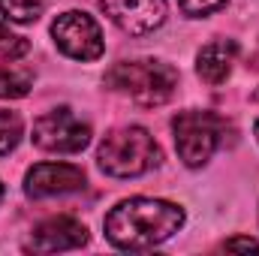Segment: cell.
<instances>
[{
  "instance_id": "obj_1",
  "label": "cell",
  "mask_w": 259,
  "mask_h": 256,
  "mask_svg": "<svg viewBox=\"0 0 259 256\" xmlns=\"http://www.w3.org/2000/svg\"><path fill=\"white\" fill-rule=\"evenodd\" d=\"M184 226V208L169 199L133 196L121 199L103 220V232L118 250H151Z\"/></svg>"
},
{
  "instance_id": "obj_2",
  "label": "cell",
  "mask_w": 259,
  "mask_h": 256,
  "mask_svg": "<svg viewBox=\"0 0 259 256\" xmlns=\"http://www.w3.org/2000/svg\"><path fill=\"white\" fill-rule=\"evenodd\" d=\"M106 88L127 97L130 103L142 109H157L175 97L178 88V69L157 58H139V61H121L106 72Z\"/></svg>"
},
{
  "instance_id": "obj_3",
  "label": "cell",
  "mask_w": 259,
  "mask_h": 256,
  "mask_svg": "<svg viewBox=\"0 0 259 256\" xmlns=\"http://www.w3.org/2000/svg\"><path fill=\"white\" fill-rule=\"evenodd\" d=\"M163 160L154 136L139 124H127L103 136L97 148V166L112 178H139L157 169Z\"/></svg>"
},
{
  "instance_id": "obj_4",
  "label": "cell",
  "mask_w": 259,
  "mask_h": 256,
  "mask_svg": "<svg viewBox=\"0 0 259 256\" xmlns=\"http://www.w3.org/2000/svg\"><path fill=\"white\" fill-rule=\"evenodd\" d=\"M226 121L208 109H184L172 118V136L178 160L187 169H202L223 142Z\"/></svg>"
},
{
  "instance_id": "obj_5",
  "label": "cell",
  "mask_w": 259,
  "mask_h": 256,
  "mask_svg": "<svg viewBox=\"0 0 259 256\" xmlns=\"http://www.w3.org/2000/svg\"><path fill=\"white\" fill-rule=\"evenodd\" d=\"M52 39L61 55L81 61V64L100 61L106 55V39H103L100 21L81 9H66L52 21Z\"/></svg>"
},
{
  "instance_id": "obj_6",
  "label": "cell",
  "mask_w": 259,
  "mask_h": 256,
  "mask_svg": "<svg viewBox=\"0 0 259 256\" xmlns=\"http://www.w3.org/2000/svg\"><path fill=\"white\" fill-rule=\"evenodd\" d=\"M30 139L39 151H49V154H78L91 142V124L81 121L72 109L61 106L33 121Z\"/></svg>"
},
{
  "instance_id": "obj_7",
  "label": "cell",
  "mask_w": 259,
  "mask_h": 256,
  "mask_svg": "<svg viewBox=\"0 0 259 256\" xmlns=\"http://www.w3.org/2000/svg\"><path fill=\"white\" fill-rule=\"evenodd\" d=\"M88 175L75 163H36L24 175V196L27 199H49V196H66V193L84 190Z\"/></svg>"
},
{
  "instance_id": "obj_8",
  "label": "cell",
  "mask_w": 259,
  "mask_h": 256,
  "mask_svg": "<svg viewBox=\"0 0 259 256\" xmlns=\"http://www.w3.org/2000/svg\"><path fill=\"white\" fill-rule=\"evenodd\" d=\"M112 24L130 36H148L166 21V0H94Z\"/></svg>"
},
{
  "instance_id": "obj_9",
  "label": "cell",
  "mask_w": 259,
  "mask_h": 256,
  "mask_svg": "<svg viewBox=\"0 0 259 256\" xmlns=\"http://www.w3.org/2000/svg\"><path fill=\"white\" fill-rule=\"evenodd\" d=\"M88 244V226L78 223L75 217H49L42 220L33 232L24 250L33 253H61V250H75Z\"/></svg>"
},
{
  "instance_id": "obj_10",
  "label": "cell",
  "mask_w": 259,
  "mask_h": 256,
  "mask_svg": "<svg viewBox=\"0 0 259 256\" xmlns=\"http://www.w3.org/2000/svg\"><path fill=\"white\" fill-rule=\"evenodd\" d=\"M235 58H238L235 39H214V42L199 49V55H196V75L205 84L217 88V84H223L229 78Z\"/></svg>"
},
{
  "instance_id": "obj_11",
  "label": "cell",
  "mask_w": 259,
  "mask_h": 256,
  "mask_svg": "<svg viewBox=\"0 0 259 256\" xmlns=\"http://www.w3.org/2000/svg\"><path fill=\"white\" fill-rule=\"evenodd\" d=\"M33 88V72L18 64H0V100H21Z\"/></svg>"
},
{
  "instance_id": "obj_12",
  "label": "cell",
  "mask_w": 259,
  "mask_h": 256,
  "mask_svg": "<svg viewBox=\"0 0 259 256\" xmlns=\"http://www.w3.org/2000/svg\"><path fill=\"white\" fill-rule=\"evenodd\" d=\"M49 0H0V12L12 24H33L46 12Z\"/></svg>"
},
{
  "instance_id": "obj_13",
  "label": "cell",
  "mask_w": 259,
  "mask_h": 256,
  "mask_svg": "<svg viewBox=\"0 0 259 256\" xmlns=\"http://www.w3.org/2000/svg\"><path fill=\"white\" fill-rule=\"evenodd\" d=\"M24 136V121L18 112H9V109H0V157H6L9 151L18 148Z\"/></svg>"
},
{
  "instance_id": "obj_14",
  "label": "cell",
  "mask_w": 259,
  "mask_h": 256,
  "mask_svg": "<svg viewBox=\"0 0 259 256\" xmlns=\"http://www.w3.org/2000/svg\"><path fill=\"white\" fill-rule=\"evenodd\" d=\"M30 52V42L18 33H12L3 21H0V58L3 61H21Z\"/></svg>"
},
{
  "instance_id": "obj_15",
  "label": "cell",
  "mask_w": 259,
  "mask_h": 256,
  "mask_svg": "<svg viewBox=\"0 0 259 256\" xmlns=\"http://www.w3.org/2000/svg\"><path fill=\"white\" fill-rule=\"evenodd\" d=\"M229 0H178V9L187 18H208L214 12H220Z\"/></svg>"
},
{
  "instance_id": "obj_16",
  "label": "cell",
  "mask_w": 259,
  "mask_h": 256,
  "mask_svg": "<svg viewBox=\"0 0 259 256\" xmlns=\"http://www.w3.org/2000/svg\"><path fill=\"white\" fill-rule=\"evenodd\" d=\"M220 250H226V253H259V241L250 235H238V238H226L220 244Z\"/></svg>"
},
{
  "instance_id": "obj_17",
  "label": "cell",
  "mask_w": 259,
  "mask_h": 256,
  "mask_svg": "<svg viewBox=\"0 0 259 256\" xmlns=\"http://www.w3.org/2000/svg\"><path fill=\"white\" fill-rule=\"evenodd\" d=\"M253 136H256V142H259V121L253 124Z\"/></svg>"
},
{
  "instance_id": "obj_18",
  "label": "cell",
  "mask_w": 259,
  "mask_h": 256,
  "mask_svg": "<svg viewBox=\"0 0 259 256\" xmlns=\"http://www.w3.org/2000/svg\"><path fill=\"white\" fill-rule=\"evenodd\" d=\"M250 100H253V103H259V88L253 91V97H250Z\"/></svg>"
},
{
  "instance_id": "obj_19",
  "label": "cell",
  "mask_w": 259,
  "mask_h": 256,
  "mask_svg": "<svg viewBox=\"0 0 259 256\" xmlns=\"http://www.w3.org/2000/svg\"><path fill=\"white\" fill-rule=\"evenodd\" d=\"M3 193H6V190H3V181H0V202H3Z\"/></svg>"
}]
</instances>
